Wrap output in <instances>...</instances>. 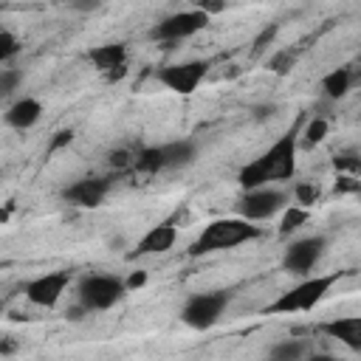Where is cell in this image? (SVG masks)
Wrapping results in <instances>:
<instances>
[{"label": "cell", "mask_w": 361, "mask_h": 361, "mask_svg": "<svg viewBox=\"0 0 361 361\" xmlns=\"http://www.w3.org/2000/svg\"><path fill=\"white\" fill-rule=\"evenodd\" d=\"M161 155H164V169H186L195 164L197 147H195V141L180 138V141L161 144Z\"/></svg>", "instance_id": "cell-16"}, {"label": "cell", "mask_w": 361, "mask_h": 361, "mask_svg": "<svg viewBox=\"0 0 361 361\" xmlns=\"http://www.w3.org/2000/svg\"><path fill=\"white\" fill-rule=\"evenodd\" d=\"M0 307H3V302H0Z\"/></svg>", "instance_id": "cell-32"}, {"label": "cell", "mask_w": 361, "mask_h": 361, "mask_svg": "<svg viewBox=\"0 0 361 361\" xmlns=\"http://www.w3.org/2000/svg\"><path fill=\"white\" fill-rule=\"evenodd\" d=\"M20 54V39L8 31H0V65Z\"/></svg>", "instance_id": "cell-24"}, {"label": "cell", "mask_w": 361, "mask_h": 361, "mask_svg": "<svg viewBox=\"0 0 361 361\" xmlns=\"http://www.w3.org/2000/svg\"><path fill=\"white\" fill-rule=\"evenodd\" d=\"M178 240V228L172 223H158L152 226L130 251V257H149V254H166Z\"/></svg>", "instance_id": "cell-13"}, {"label": "cell", "mask_w": 361, "mask_h": 361, "mask_svg": "<svg viewBox=\"0 0 361 361\" xmlns=\"http://www.w3.org/2000/svg\"><path fill=\"white\" fill-rule=\"evenodd\" d=\"M87 59L96 65L99 73L118 79L124 73V62H127V45L124 42H104L87 51Z\"/></svg>", "instance_id": "cell-12"}, {"label": "cell", "mask_w": 361, "mask_h": 361, "mask_svg": "<svg viewBox=\"0 0 361 361\" xmlns=\"http://www.w3.org/2000/svg\"><path fill=\"white\" fill-rule=\"evenodd\" d=\"M265 361H271V358H265Z\"/></svg>", "instance_id": "cell-33"}, {"label": "cell", "mask_w": 361, "mask_h": 361, "mask_svg": "<svg viewBox=\"0 0 361 361\" xmlns=\"http://www.w3.org/2000/svg\"><path fill=\"white\" fill-rule=\"evenodd\" d=\"M302 355H305V344L299 338H285V341L271 347L268 358L271 361H302Z\"/></svg>", "instance_id": "cell-18"}, {"label": "cell", "mask_w": 361, "mask_h": 361, "mask_svg": "<svg viewBox=\"0 0 361 361\" xmlns=\"http://www.w3.org/2000/svg\"><path fill=\"white\" fill-rule=\"evenodd\" d=\"M293 62H296V54H293V51H276V54L268 59V68H271L274 73H288V71L293 68Z\"/></svg>", "instance_id": "cell-22"}, {"label": "cell", "mask_w": 361, "mask_h": 361, "mask_svg": "<svg viewBox=\"0 0 361 361\" xmlns=\"http://www.w3.org/2000/svg\"><path fill=\"white\" fill-rule=\"evenodd\" d=\"M319 330L327 333L330 338L341 341V344L350 347L353 353L361 350V319H358V316H338V319H333V322H324Z\"/></svg>", "instance_id": "cell-14"}, {"label": "cell", "mask_w": 361, "mask_h": 361, "mask_svg": "<svg viewBox=\"0 0 361 361\" xmlns=\"http://www.w3.org/2000/svg\"><path fill=\"white\" fill-rule=\"evenodd\" d=\"M293 197H296L299 209H307V206H313V203L319 200V186H316V183L302 180V183H296V186H293Z\"/></svg>", "instance_id": "cell-21"}, {"label": "cell", "mask_w": 361, "mask_h": 361, "mask_svg": "<svg viewBox=\"0 0 361 361\" xmlns=\"http://www.w3.org/2000/svg\"><path fill=\"white\" fill-rule=\"evenodd\" d=\"M206 73H209V62H206V59H189V62L164 65V68L155 73V79H158L164 87H169V90H175V93H180V96H189V93L197 90V85L203 82Z\"/></svg>", "instance_id": "cell-8"}, {"label": "cell", "mask_w": 361, "mask_h": 361, "mask_svg": "<svg viewBox=\"0 0 361 361\" xmlns=\"http://www.w3.org/2000/svg\"><path fill=\"white\" fill-rule=\"evenodd\" d=\"M336 169H350V172H355V169H358V161H355L353 155H344V158H336Z\"/></svg>", "instance_id": "cell-28"}, {"label": "cell", "mask_w": 361, "mask_h": 361, "mask_svg": "<svg viewBox=\"0 0 361 361\" xmlns=\"http://www.w3.org/2000/svg\"><path fill=\"white\" fill-rule=\"evenodd\" d=\"M68 282H71V274L68 271H54V274H42V276L25 282L23 290H25V299L31 305H37V307H54L62 299Z\"/></svg>", "instance_id": "cell-10"}, {"label": "cell", "mask_w": 361, "mask_h": 361, "mask_svg": "<svg viewBox=\"0 0 361 361\" xmlns=\"http://www.w3.org/2000/svg\"><path fill=\"white\" fill-rule=\"evenodd\" d=\"M124 293H127L124 279H118L113 274H87L79 282L76 302L87 313H99V310H110L113 305H118L124 299Z\"/></svg>", "instance_id": "cell-4"}, {"label": "cell", "mask_w": 361, "mask_h": 361, "mask_svg": "<svg viewBox=\"0 0 361 361\" xmlns=\"http://www.w3.org/2000/svg\"><path fill=\"white\" fill-rule=\"evenodd\" d=\"M307 361H341V358H336V355H330V353H316V355H310Z\"/></svg>", "instance_id": "cell-31"}, {"label": "cell", "mask_w": 361, "mask_h": 361, "mask_svg": "<svg viewBox=\"0 0 361 361\" xmlns=\"http://www.w3.org/2000/svg\"><path fill=\"white\" fill-rule=\"evenodd\" d=\"M341 274H322V276H307L302 279L299 285H293L290 290L279 293L268 307L265 313H305V310H313L333 288V282L338 279Z\"/></svg>", "instance_id": "cell-3"}, {"label": "cell", "mask_w": 361, "mask_h": 361, "mask_svg": "<svg viewBox=\"0 0 361 361\" xmlns=\"http://www.w3.org/2000/svg\"><path fill=\"white\" fill-rule=\"evenodd\" d=\"M141 285H147V274H144V271H133V274L127 276V282H124L127 290H135V288H141Z\"/></svg>", "instance_id": "cell-27"}, {"label": "cell", "mask_w": 361, "mask_h": 361, "mask_svg": "<svg viewBox=\"0 0 361 361\" xmlns=\"http://www.w3.org/2000/svg\"><path fill=\"white\" fill-rule=\"evenodd\" d=\"M296 135H299V124H293L285 135H279L259 158L245 164L237 175V183L245 192H251L268 186L271 180H290L296 172Z\"/></svg>", "instance_id": "cell-1"}, {"label": "cell", "mask_w": 361, "mask_h": 361, "mask_svg": "<svg viewBox=\"0 0 361 361\" xmlns=\"http://www.w3.org/2000/svg\"><path fill=\"white\" fill-rule=\"evenodd\" d=\"M39 116H42V104L37 99H31V96H23L3 113V121L8 127H14V130H28V127H34L39 121Z\"/></svg>", "instance_id": "cell-15"}, {"label": "cell", "mask_w": 361, "mask_h": 361, "mask_svg": "<svg viewBox=\"0 0 361 361\" xmlns=\"http://www.w3.org/2000/svg\"><path fill=\"white\" fill-rule=\"evenodd\" d=\"M20 82H23V71H17V68H3V71H0V102L8 99V96L20 87Z\"/></svg>", "instance_id": "cell-20"}, {"label": "cell", "mask_w": 361, "mask_h": 361, "mask_svg": "<svg viewBox=\"0 0 361 361\" xmlns=\"http://www.w3.org/2000/svg\"><path fill=\"white\" fill-rule=\"evenodd\" d=\"M209 25V17L197 8H186V11H175L164 20H158L152 28H149V39H161V42H178V39H186L197 31H203Z\"/></svg>", "instance_id": "cell-6"}, {"label": "cell", "mask_w": 361, "mask_h": 361, "mask_svg": "<svg viewBox=\"0 0 361 361\" xmlns=\"http://www.w3.org/2000/svg\"><path fill=\"white\" fill-rule=\"evenodd\" d=\"M135 161V152L133 149H113L110 152V166L113 169H130Z\"/></svg>", "instance_id": "cell-25"}, {"label": "cell", "mask_w": 361, "mask_h": 361, "mask_svg": "<svg viewBox=\"0 0 361 361\" xmlns=\"http://www.w3.org/2000/svg\"><path fill=\"white\" fill-rule=\"evenodd\" d=\"M110 186H113L110 178H79L62 189V200L76 209H96L107 197Z\"/></svg>", "instance_id": "cell-11"}, {"label": "cell", "mask_w": 361, "mask_h": 361, "mask_svg": "<svg viewBox=\"0 0 361 361\" xmlns=\"http://www.w3.org/2000/svg\"><path fill=\"white\" fill-rule=\"evenodd\" d=\"M17 350V341L14 338H0V355H8Z\"/></svg>", "instance_id": "cell-29"}, {"label": "cell", "mask_w": 361, "mask_h": 361, "mask_svg": "<svg viewBox=\"0 0 361 361\" xmlns=\"http://www.w3.org/2000/svg\"><path fill=\"white\" fill-rule=\"evenodd\" d=\"M231 305V290H206V293H192L186 305L180 307V322L192 330H209L214 327L226 307Z\"/></svg>", "instance_id": "cell-5"}, {"label": "cell", "mask_w": 361, "mask_h": 361, "mask_svg": "<svg viewBox=\"0 0 361 361\" xmlns=\"http://www.w3.org/2000/svg\"><path fill=\"white\" fill-rule=\"evenodd\" d=\"M71 138H73V130H59V133L51 138V147H48V152H56L59 147L71 144Z\"/></svg>", "instance_id": "cell-26"}, {"label": "cell", "mask_w": 361, "mask_h": 361, "mask_svg": "<svg viewBox=\"0 0 361 361\" xmlns=\"http://www.w3.org/2000/svg\"><path fill=\"white\" fill-rule=\"evenodd\" d=\"M324 135H327V118H322V116L310 118L307 127H305V141L307 144H319Z\"/></svg>", "instance_id": "cell-23"}, {"label": "cell", "mask_w": 361, "mask_h": 361, "mask_svg": "<svg viewBox=\"0 0 361 361\" xmlns=\"http://www.w3.org/2000/svg\"><path fill=\"white\" fill-rule=\"evenodd\" d=\"M353 87V71L350 68H336L322 79V90L327 99H341Z\"/></svg>", "instance_id": "cell-17"}, {"label": "cell", "mask_w": 361, "mask_h": 361, "mask_svg": "<svg viewBox=\"0 0 361 361\" xmlns=\"http://www.w3.org/2000/svg\"><path fill=\"white\" fill-rule=\"evenodd\" d=\"M262 237V228L240 220V217H220L212 220L209 226H203V231L197 234V240L189 245V257H203V254H214V251H228L237 248L243 243H251Z\"/></svg>", "instance_id": "cell-2"}, {"label": "cell", "mask_w": 361, "mask_h": 361, "mask_svg": "<svg viewBox=\"0 0 361 361\" xmlns=\"http://www.w3.org/2000/svg\"><path fill=\"white\" fill-rule=\"evenodd\" d=\"M285 200L288 195L282 189H274V186H262V189H251L240 197L237 203V212H240V220H248V223H257V220H268L274 217L276 212L285 209Z\"/></svg>", "instance_id": "cell-9"}, {"label": "cell", "mask_w": 361, "mask_h": 361, "mask_svg": "<svg viewBox=\"0 0 361 361\" xmlns=\"http://www.w3.org/2000/svg\"><path fill=\"white\" fill-rule=\"evenodd\" d=\"M274 34H276V28H268V31H265V34H262V37L257 39L254 51H262V48H265V42H268V39H274Z\"/></svg>", "instance_id": "cell-30"}, {"label": "cell", "mask_w": 361, "mask_h": 361, "mask_svg": "<svg viewBox=\"0 0 361 361\" xmlns=\"http://www.w3.org/2000/svg\"><path fill=\"white\" fill-rule=\"evenodd\" d=\"M324 248H327V237L322 234H313V237H299L293 240L285 254H282V268L288 274H299V276H307L316 262L324 257Z\"/></svg>", "instance_id": "cell-7"}, {"label": "cell", "mask_w": 361, "mask_h": 361, "mask_svg": "<svg viewBox=\"0 0 361 361\" xmlns=\"http://www.w3.org/2000/svg\"><path fill=\"white\" fill-rule=\"evenodd\" d=\"M305 223H307V209L288 206L285 214H282V223H279V237H290V234L299 231Z\"/></svg>", "instance_id": "cell-19"}]
</instances>
